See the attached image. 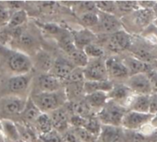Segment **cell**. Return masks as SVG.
<instances>
[{
    "label": "cell",
    "mask_w": 157,
    "mask_h": 142,
    "mask_svg": "<svg viewBox=\"0 0 157 142\" xmlns=\"http://www.w3.org/2000/svg\"><path fill=\"white\" fill-rule=\"evenodd\" d=\"M131 90L127 85H113L112 90L108 92L109 100L115 101L116 103L126 101L131 95Z\"/></svg>",
    "instance_id": "603a6c76"
},
{
    "label": "cell",
    "mask_w": 157,
    "mask_h": 142,
    "mask_svg": "<svg viewBox=\"0 0 157 142\" xmlns=\"http://www.w3.org/2000/svg\"><path fill=\"white\" fill-rule=\"evenodd\" d=\"M84 100L86 101V103L88 104V106L92 110L100 111L104 107V105L108 103V101L109 99L107 92L97 91V92L86 94Z\"/></svg>",
    "instance_id": "d6986e66"
},
{
    "label": "cell",
    "mask_w": 157,
    "mask_h": 142,
    "mask_svg": "<svg viewBox=\"0 0 157 142\" xmlns=\"http://www.w3.org/2000/svg\"><path fill=\"white\" fill-rule=\"evenodd\" d=\"M27 99L17 96L0 97V120H20Z\"/></svg>",
    "instance_id": "277c9868"
},
{
    "label": "cell",
    "mask_w": 157,
    "mask_h": 142,
    "mask_svg": "<svg viewBox=\"0 0 157 142\" xmlns=\"http://www.w3.org/2000/svg\"><path fill=\"white\" fill-rule=\"evenodd\" d=\"M154 117V115L144 114L133 111H127L123 116L121 127L130 131H136L137 129L143 128L148 124Z\"/></svg>",
    "instance_id": "ba28073f"
},
{
    "label": "cell",
    "mask_w": 157,
    "mask_h": 142,
    "mask_svg": "<svg viewBox=\"0 0 157 142\" xmlns=\"http://www.w3.org/2000/svg\"><path fill=\"white\" fill-rule=\"evenodd\" d=\"M98 24L96 28H98L100 31L107 34H112L121 30L122 29L121 22L115 15L104 13L100 11H98Z\"/></svg>",
    "instance_id": "7c38bea8"
},
{
    "label": "cell",
    "mask_w": 157,
    "mask_h": 142,
    "mask_svg": "<svg viewBox=\"0 0 157 142\" xmlns=\"http://www.w3.org/2000/svg\"><path fill=\"white\" fill-rule=\"evenodd\" d=\"M33 73H28L24 75H16L7 78L3 82L2 85V91L4 93L3 96H17L20 98H25L26 94L28 93L30 86L32 85L33 80Z\"/></svg>",
    "instance_id": "3957f363"
},
{
    "label": "cell",
    "mask_w": 157,
    "mask_h": 142,
    "mask_svg": "<svg viewBox=\"0 0 157 142\" xmlns=\"http://www.w3.org/2000/svg\"><path fill=\"white\" fill-rule=\"evenodd\" d=\"M86 81H101L108 79V72L104 58L89 59L86 67L83 68Z\"/></svg>",
    "instance_id": "52a82bcc"
},
{
    "label": "cell",
    "mask_w": 157,
    "mask_h": 142,
    "mask_svg": "<svg viewBox=\"0 0 157 142\" xmlns=\"http://www.w3.org/2000/svg\"><path fill=\"white\" fill-rule=\"evenodd\" d=\"M105 64L107 67L108 76L114 79H124L130 77L128 68L126 67L123 60L120 59L118 56H109L105 59Z\"/></svg>",
    "instance_id": "4fadbf2b"
},
{
    "label": "cell",
    "mask_w": 157,
    "mask_h": 142,
    "mask_svg": "<svg viewBox=\"0 0 157 142\" xmlns=\"http://www.w3.org/2000/svg\"><path fill=\"white\" fill-rule=\"evenodd\" d=\"M101 128H102V124L100 123V121L98 120L97 116L88 117L86 119V125L84 127V128H86L88 132H90L92 135H94L97 138H98V136L100 134Z\"/></svg>",
    "instance_id": "4dcf8cb0"
},
{
    "label": "cell",
    "mask_w": 157,
    "mask_h": 142,
    "mask_svg": "<svg viewBox=\"0 0 157 142\" xmlns=\"http://www.w3.org/2000/svg\"><path fill=\"white\" fill-rule=\"evenodd\" d=\"M33 126L34 128H36V129L40 132V135L48 134L53 130L52 123L49 114L41 113L40 116L37 118V120L35 121V123L33 124Z\"/></svg>",
    "instance_id": "d4e9b609"
},
{
    "label": "cell",
    "mask_w": 157,
    "mask_h": 142,
    "mask_svg": "<svg viewBox=\"0 0 157 142\" xmlns=\"http://www.w3.org/2000/svg\"><path fill=\"white\" fill-rule=\"evenodd\" d=\"M113 88L112 82L107 80L101 81H85L84 83V90L86 94L97 92V91H103V92H109Z\"/></svg>",
    "instance_id": "44dd1931"
},
{
    "label": "cell",
    "mask_w": 157,
    "mask_h": 142,
    "mask_svg": "<svg viewBox=\"0 0 157 142\" xmlns=\"http://www.w3.org/2000/svg\"><path fill=\"white\" fill-rule=\"evenodd\" d=\"M84 52L87 55L89 59H96V58H104V49L98 43H92L84 48Z\"/></svg>",
    "instance_id": "f546056e"
},
{
    "label": "cell",
    "mask_w": 157,
    "mask_h": 142,
    "mask_svg": "<svg viewBox=\"0 0 157 142\" xmlns=\"http://www.w3.org/2000/svg\"><path fill=\"white\" fill-rule=\"evenodd\" d=\"M95 4H96L98 11L104 12V13L113 14V12H115L117 8L115 2H112V1H98V2H95Z\"/></svg>",
    "instance_id": "836d02e7"
},
{
    "label": "cell",
    "mask_w": 157,
    "mask_h": 142,
    "mask_svg": "<svg viewBox=\"0 0 157 142\" xmlns=\"http://www.w3.org/2000/svg\"><path fill=\"white\" fill-rule=\"evenodd\" d=\"M17 39H18L20 45H22L25 49H29V51H31V50H33L36 47L35 45L37 43V40L30 33H28V32H25V31L23 32L22 31L21 34Z\"/></svg>",
    "instance_id": "1f68e13d"
},
{
    "label": "cell",
    "mask_w": 157,
    "mask_h": 142,
    "mask_svg": "<svg viewBox=\"0 0 157 142\" xmlns=\"http://www.w3.org/2000/svg\"><path fill=\"white\" fill-rule=\"evenodd\" d=\"M130 111L150 114V95H136L130 103Z\"/></svg>",
    "instance_id": "7402d4cb"
},
{
    "label": "cell",
    "mask_w": 157,
    "mask_h": 142,
    "mask_svg": "<svg viewBox=\"0 0 157 142\" xmlns=\"http://www.w3.org/2000/svg\"><path fill=\"white\" fill-rule=\"evenodd\" d=\"M117 8H119L121 11H132V10H138L140 8V6L137 2L134 1H117L115 2Z\"/></svg>",
    "instance_id": "d590c367"
},
{
    "label": "cell",
    "mask_w": 157,
    "mask_h": 142,
    "mask_svg": "<svg viewBox=\"0 0 157 142\" xmlns=\"http://www.w3.org/2000/svg\"><path fill=\"white\" fill-rule=\"evenodd\" d=\"M98 142H125V131L121 127L102 125Z\"/></svg>",
    "instance_id": "9a60e30c"
},
{
    "label": "cell",
    "mask_w": 157,
    "mask_h": 142,
    "mask_svg": "<svg viewBox=\"0 0 157 142\" xmlns=\"http://www.w3.org/2000/svg\"><path fill=\"white\" fill-rule=\"evenodd\" d=\"M33 91L31 93L52 92L64 90V82L50 73H40L32 80Z\"/></svg>",
    "instance_id": "8992f818"
},
{
    "label": "cell",
    "mask_w": 157,
    "mask_h": 142,
    "mask_svg": "<svg viewBox=\"0 0 157 142\" xmlns=\"http://www.w3.org/2000/svg\"><path fill=\"white\" fill-rule=\"evenodd\" d=\"M132 53L134 55H133L134 57L138 58L139 60H141V61H143L144 63L149 64V63L153 62V60H154L153 55L144 48H137V49L133 50Z\"/></svg>",
    "instance_id": "e575fe53"
},
{
    "label": "cell",
    "mask_w": 157,
    "mask_h": 142,
    "mask_svg": "<svg viewBox=\"0 0 157 142\" xmlns=\"http://www.w3.org/2000/svg\"><path fill=\"white\" fill-rule=\"evenodd\" d=\"M67 55H68V58L71 60V62L75 66V67L84 68L86 67V66L87 65L89 61V58L87 57V55L82 49L75 48Z\"/></svg>",
    "instance_id": "484cf974"
},
{
    "label": "cell",
    "mask_w": 157,
    "mask_h": 142,
    "mask_svg": "<svg viewBox=\"0 0 157 142\" xmlns=\"http://www.w3.org/2000/svg\"><path fill=\"white\" fill-rule=\"evenodd\" d=\"M153 11H154V14L157 17V4H154V6H153Z\"/></svg>",
    "instance_id": "f35d334b"
},
{
    "label": "cell",
    "mask_w": 157,
    "mask_h": 142,
    "mask_svg": "<svg viewBox=\"0 0 157 142\" xmlns=\"http://www.w3.org/2000/svg\"><path fill=\"white\" fill-rule=\"evenodd\" d=\"M151 115L157 114V93L150 95V111Z\"/></svg>",
    "instance_id": "74e56055"
},
{
    "label": "cell",
    "mask_w": 157,
    "mask_h": 142,
    "mask_svg": "<svg viewBox=\"0 0 157 142\" xmlns=\"http://www.w3.org/2000/svg\"><path fill=\"white\" fill-rule=\"evenodd\" d=\"M29 98L37 108L44 114H50L66 104L68 102L64 90L52 92L31 93Z\"/></svg>",
    "instance_id": "7a4b0ae2"
},
{
    "label": "cell",
    "mask_w": 157,
    "mask_h": 142,
    "mask_svg": "<svg viewBox=\"0 0 157 142\" xmlns=\"http://www.w3.org/2000/svg\"><path fill=\"white\" fill-rule=\"evenodd\" d=\"M75 68V66L71 62L68 57L59 55L54 59L53 66L49 73L53 77L64 81Z\"/></svg>",
    "instance_id": "8fae6325"
},
{
    "label": "cell",
    "mask_w": 157,
    "mask_h": 142,
    "mask_svg": "<svg viewBox=\"0 0 157 142\" xmlns=\"http://www.w3.org/2000/svg\"><path fill=\"white\" fill-rule=\"evenodd\" d=\"M0 61L4 68L12 74L24 75L32 72V59L20 51L9 49L5 45H0Z\"/></svg>",
    "instance_id": "6da1fadb"
},
{
    "label": "cell",
    "mask_w": 157,
    "mask_h": 142,
    "mask_svg": "<svg viewBox=\"0 0 157 142\" xmlns=\"http://www.w3.org/2000/svg\"><path fill=\"white\" fill-rule=\"evenodd\" d=\"M95 39H96V36L88 29L81 30H78V31H75L73 33L74 43H75V47L78 49L84 50V48L86 46L94 43Z\"/></svg>",
    "instance_id": "ffe728a7"
},
{
    "label": "cell",
    "mask_w": 157,
    "mask_h": 142,
    "mask_svg": "<svg viewBox=\"0 0 157 142\" xmlns=\"http://www.w3.org/2000/svg\"><path fill=\"white\" fill-rule=\"evenodd\" d=\"M27 18H28V15L24 9L14 11L12 12L6 26L8 27V29H16V28L22 27V25H24L27 22Z\"/></svg>",
    "instance_id": "4316f807"
},
{
    "label": "cell",
    "mask_w": 157,
    "mask_h": 142,
    "mask_svg": "<svg viewBox=\"0 0 157 142\" xmlns=\"http://www.w3.org/2000/svg\"><path fill=\"white\" fill-rule=\"evenodd\" d=\"M74 133L77 137L80 142H97L98 138L92 135L90 132H88L86 128H74Z\"/></svg>",
    "instance_id": "d6a6232c"
},
{
    "label": "cell",
    "mask_w": 157,
    "mask_h": 142,
    "mask_svg": "<svg viewBox=\"0 0 157 142\" xmlns=\"http://www.w3.org/2000/svg\"><path fill=\"white\" fill-rule=\"evenodd\" d=\"M40 114L41 112L37 108L32 100L29 97L27 99L24 110L21 113L20 121H22V123L26 125H33Z\"/></svg>",
    "instance_id": "ac0fdd59"
},
{
    "label": "cell",
    "mask_w": 157,
    "mask_h": 142,
    "mask_svg": "<svg viewBox=\"0 0 157 142\" xmlns=\"http://www.w3.org/2000/svg\"><path fill=\"white\" fill-rule=\"evenodd\" d=\"M107 47L112 52L119 53L130 49L132 44V36L124 30H120L112 34H109L106 41Z\"/></svg>",
    "instance_id": "9c48e42d"
},
{
    "label": "cell",
    "mask_w": 157,
    "mask_h": 142,
    "mask_svg": "<svg viewBox=\"0 0 157 142\" xmlns=\"http://www.w3.org/2000/svg\"><path fill=\"white\" fill-rule=\"evenodd\" d=\"M0 123H1L4 137L6 136L8 140L16 142L20 141L22 140L20 137V134L18 132V129L17 128L16 123H14L10 120H1Z\"/></svg>",
    "instance_id": "cb8c5ba5"
},
{
    "label": "cell",
    "mask_w": 157,
    "mask_h": 142,
    "mask_svg": "<svg viewBox=\"0 0 157 142\" xmlns=\"http://www.w3.org/2000/svg\"><path fill=\"white\" fill-rule=\"evenodd\" d=\"M53 129L58 133H64L69 128V118L70 114L66 109L65 105L49 114Z\"/></svg>",
    "instance_id": "5bb4252c"
},
{
    "label": "cell",
    "mask_w": 157,
    "mask_h": 142,
    "mask_svg": "<svg viewBox=\"0 0 157 142\" xmlns=\"http://www.w3.org/2000/svg\"><path fill=\"white\" fill-rule=\"evenodd\" d=\"M80 21L86 28H95L98 24V11L85 12L80 15Z\"/></svg>",
    "instance_id": "f1b7e54d"
},
{
    "label": "cell",
    "mask_w": 157,
    "mask_h": 142,
    "mask_svg": "<svg viewBox=\"0 0 157 142\" xmlns=\"http://www.w3.org/2000/svg\"><path fill=\"white\" fill-rule=\"evenodd\" d=\"M127 86L137 95H151V92L153 91L150 79L145 73L130 76L127 81Z\"/></svg>",
    "instance_id": "30bf717a"
},
{
    "label": "cell",
    "mask_w": 157,
    "mask_h": 142,
    "mask_svg": "<svg viewBox=\"0 0 157 142\" xmlns=\"http://www.w3.org/2000/svg\"><path fill=\"white\" fill-rule=\"evenodd\" d=\"M153 12L148 8H139L134 13V21L138 26L145 27L152 21Z\"/></svg>",
    "instance_id": "83f0119b"
},
{
    "label": "cell",
    "mask_w": 157,
    "mask_h": 142,
    "mask_svg": "<svg viewBox=\"0 0 157 142\" xmlns=\"http://www.w3.org/2000/svg\"><path fill=\"white\" fill-rule=\"evenodd\" d=\"M126 113L127 110L122 105L115 101L109 100L104 107L98 111L97 117L102 125L121 127V122Z\"/></svg>",
    "instance_id": "5b68a950"
},
{
    "label": "cell",
    "mask_w": 157,
    "mask_h": 142,
    "mask_svg": "<svg viewBox=\"0 0 157 142\" xmlns=\"http://www.w3.org/2000/svg\"><path fill=\"white\" fill-rule=\"evenodd\" d=\"M53 56L45 50H39L35 54V59L32 61L33 67H35L40 73H49L54 63Z\"/></svg>",
    "instance_id": "2e32d148"
},
{
    "label": "cell",
    "mask_w": 157,
    "mask_h": 142,
    "mask_svg": "<svg viewBox=\"0 0 157 142\" xmlns=\"http://www.w3.org/2000/svg\"><path fill=\"white\" fill-rule=\"evenodd\" d=\"M123 62L126 67L128 68L130 76L142 74V73L147 74L152 70V67L149 64L144 63L134 56H128L123 60Z\"/></svg>",
    "instance_id": "e0dca14e"
},
{
    "label": "cell",
    "mask_w": 157,
    "mask_h": 142,
    "mask_svg": "<svg viewBox=\"0 0 157 142\" xmlns=\"http://www.w3.org/2000/svg\"><path fill=\"white\" fill-rule=\"evenodd\" d=\"M11 14V10L6 6V2H0V28L7 25Z\"/></svg>",
    "instance_id": "8d00e7d4"
}]
</instances>
